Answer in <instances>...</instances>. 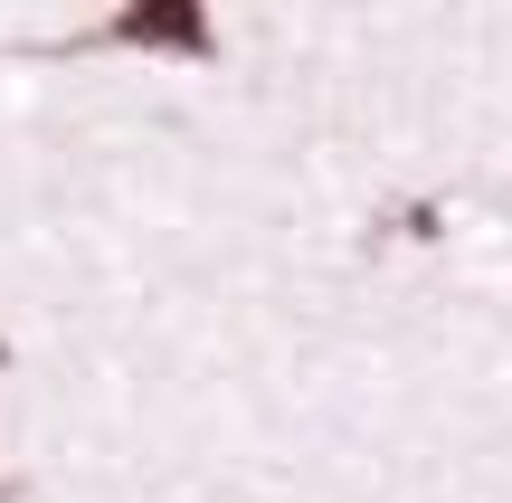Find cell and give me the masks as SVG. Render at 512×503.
Listing matches in <instances>:
<instances>
[{
    "label": "cell",
    "instance_id": "obj_1",
    "mask_svg": "<svg viewBox=\"0 0 512 503\" xmlns=\"http://www.w3.org/2000/svg\"><path fill=\"white\" fill-rule=\"evenodd\" d=\"M105 38H133V48H209L200 10H124Z\"/></svg>",
    "mask_w": 512,
    "mask_h": 503
}]
</instances>
